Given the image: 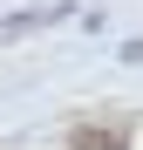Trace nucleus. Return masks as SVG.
<instances>
[{
	"instance_id": "1",
	"label": "nucleus",
	"mask_w": 143,
	"mask_h": 150,
	"mask_svg": "<svg viewBox=\"0 0 143 150\" xmlns=\"http://www.w3.org/2000/svg\"><path fill=\"white\" fill-rule=\"evenodd\" d=\"M61 14H75V7H20V14H7V21H0V48H7V41H27V34H41V28H55Z\"/></svg>"
}]
</instances>
